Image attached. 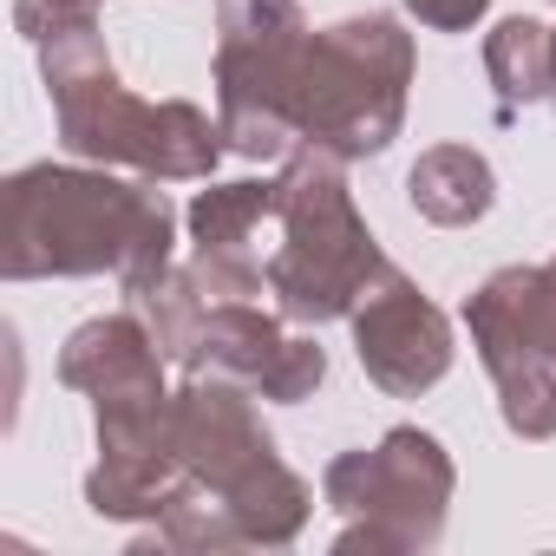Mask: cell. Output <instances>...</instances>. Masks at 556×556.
Here are the masks:
<instances>
[{"mask_svg": "<svg viewBox=\"0 0 556 556\" xmlns=\"http://www.w3.org/2000/svg\"><path fill=\"white\" fill-rule=\"evenodd\" d=\"M99 8L105 0H14V27L34 47H47V40L73 34V27H99Z\"/></svg>", "mask_w": 556, "mask_h": 556, "instance_id": "cell-19", "label": "cell"}, {"mask_svg": "<svg viewBox=\"0 0 556 556\" xmlns=\"http://www.w3.org/2000/svg\"><path fill=\"white\" fill-rule=\"evenodd\" d=\"M471 348L497 380V413L517 439H556V268H497L465 302Z\"/></svg>", "mask_w": 556, "mask_h": 556, "instance_id": "cell-8", "label": "cell"}, {"mask_svg": "<svg viewBox=\"0 0 556 556\" xmlns=\"http://www.w3.org/2000/svg\"><path fill=\"white\" fill-rule=\"evenodd\" d=\"M308 53L302 0H223L216 14V118L236 157L268 164L302 144L295 79Z\"/></svg>", "mask_w": 556, "mask_h": 556, "instance_id": "cell-7", "label": "cell"}, {"mask_svg": "<svg viewBox=\"0 0 556 556\" xmlns=\"http://www.w3.org/2000/svg\"><path fill=\"white\" fill-rule=\"evenodd\" d=\"M549 8H556V0H549Z\"/></svg>", "mask_w": 556, "mask_h": 556, "instance_id": "cell-22", "label": "cell"}, {"mask_svg": "<svg viewBox=\"0 0 556 556\" xmlns=\"http://www.w3.org/2000/svg\"><path fill=\"white\" fill-rule=\"evenodd\" d=\"M484 73H491V86H497L504 112L549 99V73H556V27L523 21V14L497 21V27L484 34Z\"/></svg>", "mask_w": 556, "mask_h": 556, "instance_id": "cell-13", "label": "cell"}, {"mask_svg": "<svg viewBox=\"0 0 556 556\" xmlns=\"http://www.w3.org/2000/svg\"><path fill=\"white\" fill-rule=\"evenodd\" d=\"M164 354L151 341V328L138 321V308L125 315H99L86 328H73V341L60 348V380L86 400H118V393H164Z\"/></svg>", "mask_w": 556, "mask_h": 556, "instance_id": "cell-10", "label": "cell"}, {"mask_svg": "<svg viewBox=\"0 0 556 556\" xmlns=\"http://www.w3.org/2000/svg\"><path fill=\"white\" fill-rule=\"evenodd\" d=\"M170 445H177L184 471L229 504L249 549H282L302 536L315 491H308V478H295L282 465V452H275V439L255 413V393L242 380L190 374L170 393Z\"/></svg>", "mask_w": 556, "mask_h": 556, "instance_id": "cell-3", "label": "cell"}, {"mask_svg": "<svg viewBox=\"0 0 556 556\" xmlns=\"http://www.w3.org/2000/svg\"><path fill=\"white\" fill-rule=\"evenodd\" d=\"M348 321H354V354H361V367H367V380L380 393L419 400L452 374V321H445L439 302L419 295V282H406L400 268L380 275Z\"/></svg>", "mask_w": 556, "mask_h": 556, "instance_id": "cell-9", "label": "cell"}, {"mask_svg": "<svg viewBox=\"0 0 556 556\" xmlns=\"http://www.w3.org/2000/svg\"><path fill=\"white\" fill-rule=\"evenodd\" d=\"M549 105H556V73H549Z\"/></svg>", "mask_w": 556, "mask_h": 556, "instance_id": "cell-21", "label": "cell"}, {"mask_svg": "<svg viewBox=\"0 0 556 556\" xmlns=\"http://www.w3.org/2000/svg\"><path fill=\"white\" fill-rule=\"evenodd\" d=\"M40 79L60 118V144L79 164L138 170L151 184H197L229 151L223 118L197 112L190 99H138L118 86L99 27H73L40 47Z\"/></svg>", "mask_w": 556, "mask_h": 556, "instance_id": "cell-2", "label": "cell"}, {"mask_svg": "<svg viewBox=\"0 0 556 556\" xmlns=\"http://www.w3.org/2000/svg\"><path fill=\"white\" fill-rule=\"evenodd\" d=\"M125 295H131L138 321L151 328L157 354L190 374L197 334H203V315H210V295L197 289V275H190V268H164V275H151V282H138V289H125Z\"/></svg>", "mask_w": 556, "mask_h": 556, "instance_id": "cell-15", "label": "cell"}, {"mask_svg": "<svg viewBox=\"0 0 556 556\" xmlns=\"http://www.w3.org/2000/svg\"><path fill=\"white\" fill-rule=\"evenodd\" d=\"M413 92V34L393 14H354L308 34L295 79V131L302 144L354 164L380 157L406 125Z\"/></svg>", "mask_w": 556, "mask_h": 556, "instance_id": "cell-5", "label": "cell"}, {"mask_svg": "<svg viewBox=\"0 0 556 556\" xmlns=\"http://www.w3.org/2000/svg\"><path fill=\"white\" fill-rule=\"evenodd\" d=\"M406 197H413V210H419L426 223L465 229V223H478V216L497 203V177H491V164H484L471 144H432V151H419V164L406 170Z\"/></svg>", "mask_w": 556, "mask_h": 556, "instance_id": "cell-12", "label": "cell"}, {"mask_svg": "<svg viewBox=\"0 0 556 556\" xmlns=\"http://www.w3.org/2000/svg\"><path fill=\"white\" fill-rule=\"evenodd\" d=\"M452 458L432 432L419 426H393L374 452H341L321 471L328 504L348 517V530L334 536V556H419L439 549L445 536V510H452Z\"/></svg>", "mask_w": 556, "mask_h": 556, "instance_id": "cell-6", "label": "cell"}, {"mask_svg": "<svg viewBox=\"0 0 556 556\" xmlns=\"http://www.w3.org/2000/svg\"><path fill=\"white\" fill-rule=\"evenodd\" d=\"M275 203H282V177H242V184H210L197 190L190 203V242L197 249H249L255 223L275 216Z\"/></svg>", "mask_w": 556, "mask_h": 556, "instance_id": "cell-16", "label": "cell"}, {"mask_svg": "<svg viewBox=\"0 0 556 556\" xmlns=\"http://www.w3.org/2000/svg\"><path fill=\"white\" fill-rule=\"evenodd\" d=\"M190 275H197V289L216 295V302H249L268 282V268L249 249H190Z\"/></svg>", "mask_w": 556, "mask_h": 556, "instance_id": "cell-17", "label": "cell"}, {"mask_svg": "<svg viewBox=\"0 0 556 556\" xmlns=\"http://www.w3.org/2000/svg\"><path fill=\"white\" fill-rule=\"evenodd\" d=\"M8 229H0V275L47 282V275H118L125 289L170 268L177 210L138 177H112L105 164H27L8 184Z\"/></svg>", "mask_w": 556, "mask_h": 556, "instance_id": "cell-1", "label": "cell"}, {"mask_svg": "<svg viewBox=\"0 0 556 556\" xmlns=\"http://www.w3.org/2000/svg\"><path fill=\"white\" fill-rule=\"evenodd\" d=\"M484 8L491 0H406V14L419 27H432V34H471L484 21Z\"/></svg>", "mask_w": 556, "mask_h": 556, "instance_id": "cell-20", "label": "cell"}, {"mask_svg": "<svg viewBox=\"0 0 556 556\" xmlns=\"http://www.w3.org/2000/svg\"><path fill=\"white\" fill-rule=\"evenodd\" d=\"M184 491H197V478L184 465H118V458H99L92 478H86L92 517H112V523H157Z\"/></svg>", "mask_w": 556, "mask_h": 556, "instance_id": "cell-14", "label": "cell"}, {"mask_svg": "<svg viewBox=\"0 0 556 556\" xmlns=\"http://www.w3.org/2000/svg\"><path fill=\"white\" fill-rule=\"evenodd\" d=\"M289 334L275 315L249 308V302H216L203 315V334H197V361L190 374H223V380H242L249 393H262V380L275 374Z\"/></svg>", "mask_w": 556, "mask_h": 556, "instance_id": "cell-11", "label": "cell"}, {"mask_svg": "<svg viewBox=\"0 0 556 556\" xmlns=\"http://www.w3.org/2000/svg\"><path fill=\"white\" fill-rule=\"evenodd\" d=\"M282 249L268 255V295L289 321L302 328H321V321H348L367 289L393 268L367 229V216L354 210V190H348V164L302 144L289 151V170H282Z\"/></svg>", "mask_w": 556, "mask_h": 556, "instance_id": "cell-4", "label": "cell"}, {"mask_svg": "<svg viewBox=\"0 0 556 556\" xmlns=\"http://www.w3.org/2000/svg\"><path fill=\"white\" fill-rule=\"evenodd\" d=\"M328 380V354L315 348V341H289L282 348V361H275V374L262 380V393L255 400H275V406H302V400H315V387Z\"/></svg>", "mask_w": 556, "mask_h": 556, "instance_id": "cell-18", "label": "cell"}]
</instances>
